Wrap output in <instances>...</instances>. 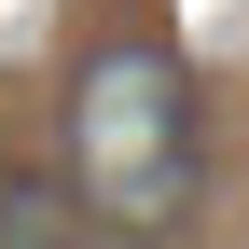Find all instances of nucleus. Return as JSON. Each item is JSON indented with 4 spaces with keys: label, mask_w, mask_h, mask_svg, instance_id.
Returning <instances> with one entry per match:
<instances>
[{
    "label": "nucleus",
    "mask_w": 249,
    "mask_h": 249,
    "mask_svg": "<svg viewBox=\"0 0 249 249\" xmlns=\"http://www.w3.org/2000/svg\"><path fill=\"white\" fill-rule=\"evenodd\" d=\"M55 222V194H28V180H0V235H42Z\"/></svg>",
    "instance_id": "nucleus-2"
},
{
    "label": "nucleus",
    "mask_w": 249,
    "mask_h": 249,
    "mask_svg": "<svg viewBox=\"0 0 249 249\" xmlns=\"http://www.w3.org/2000/svg\"><path fill=\"white\" fill-rule=\"evenodd\" d=\"M70 180L124 235H166L194 208V180H208V152H194V70L166 42L124 28V42L83 55V83H70Z\"/></svg>",
    "instance_id": "nucleus-1"
}]
</instances>
